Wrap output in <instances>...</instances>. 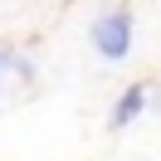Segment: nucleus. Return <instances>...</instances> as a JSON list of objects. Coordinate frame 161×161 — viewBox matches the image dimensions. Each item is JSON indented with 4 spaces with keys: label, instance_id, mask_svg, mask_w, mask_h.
<instances>
[{
    "label": "nucleus",
    "instance_id": "nucleus-3",
    "mask_svg": "<svg viewBox=\"0 0 161 161\" xmlns=\"http://www.w3.org/2000/svg\"><path fill=\"white\" fill-rule=\"evenodd\" d=\"M0 69H15V54L10 49H0Z\"/></svg>",
    "mask_w": 161,
    "mask_h": 161
},
{
    "label": "nucleus",
    "instance_id": "nucleus-2",
    "mask_svg": "<svg viewBox=\"0 0 161 161\" xmlns=\"http://www.w3.org/2000/svg\"><path fill=\"white\" fill-rule=\"evenodd\" d=\"M142 108H147V83H132V88L117 98V108H112V127H117V132H122V127H132Z\"/></svg>",
    "mask_w": 161,
    "mask_h": 161
},
{
    "label": "nucleus",
    "instance_id": "nucleus-1",
    "mask_svg": "<svg viewBox=\"0 0 161 161\" xmlns=\"http://www.w3.org/2000/svg\"><path fill=\"white\" fill-rule=\"evenodd\" d=\"M88 34H93V49H98L103 59H112V64L127 59V54H132V10H127V5L103 10L98 20H93Z\"/></svg>",
    "mask_w": 161,
    "mask_h": 161
}]
</instances>
